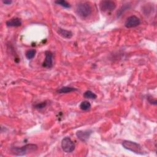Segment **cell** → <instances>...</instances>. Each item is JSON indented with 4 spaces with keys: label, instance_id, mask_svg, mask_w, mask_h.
Segmentation results:
<instances>
[{
    "label": "cell",
    "instance_id": "cell-1",
    "mask_svg": "<svg viewBox=\"0 0 157 157\" xmlns=\"http://www.w3.org/2000/svg\"><path fill=\"white\" fill-rule=\"evenodd\" d=\"M37 149V146L34 144H28L21 147H14L11 148L12 153L16 156H23L26 154L34 151Z\"/></svg>",
    "mask_w": 157,
    "mask_h": 157
},
{
    "label": "cell",
    "instance_id": "cell-2",
    "mask_svg": "<svg viewBox=\"0 0 157 157\" xmlns=\"http://www.w3.org/2000/svg\"><path fill=\"white\" fill-rule=\"evenodd\" d=\"M76 12L80 17L86 18L91 14L92 8L88 2H81L76 6Z\"/></svg>",
    "mask_w": 157,
    "mask_h": 157
},
{
    "label": "cell",
    "instance_id": "cell-3",
    "mask_svg": "<svg viewBox=\"0 0 157 157\" xmlns=\"http://www.w3.org/2000/svg\"><path fill=\"white\" fill-rule=\"evenodd\" d=\"M122 145L125 149L131 151L135 153L143 154V152H142V148L137 143L130 140H124L122 142Z\"/></svg>",
    "mask_w": 157,
    "mask_h": 157
},
{
    "label": "cell",
    "instance_id": "cell-4",
    "mask_svg": "<svg viewBox=\"0 0 157 157\" xmlns=\"http://www.w3.org/2000/svg\"><path fill=\"white\" fill-rule=\"evenodd\" d=\"M75 145L74 142L69 137H65L61 141V148L66 153H71L75 149Z\"/></svg>",
    "mask_w": 157,
    "mask_h": 157
},
{
    "label": "cell",
    "instance_id": "cell-5",
    "mask_svg": "<svg viewBox=\"0 0 157 157\" xmlns=\"http://www.w3.org/2000/svg\"><path fill=\"white\" fill-rule=\"evenodd\" d=\"M100 9L104 12L113 11L116 7V4L112 1H102L99 4Z\"/></svg>",
    "mask_w": 157,
    "mask_h": 157
},
{
    "label": "cell",
    "instance_id": "cell-6",
    "mask_svg": "<svg viewBox=\"0 0 157 157\" xmlns=\"http://www.w3.org/2000/svg\"><path fill=\"white\" fill-rule=\"evenodd\" d=\"M140 24V20L136 15H131L128 17L124 22V26L127 28H135Z\"/></svg>",
    "mask_w": 157,
    "mask_h": 157
},
{
    "label": "cell",
    "instance_id": "cell-7",
    "mask_svg": "<svg viewBox=\"0 0 157 157\" xmlns=\"http://www.w3.org/2000/svg\"><path fill=\"white\" fill-rule=\"evenodd\" d=\"M45 58L42 63V67H46V68H51L53 67V53L49 51L46 50L45 52Z\"/></svg>",
    "mask_w": 157,
    "mask_h": 157
},
{
    "label": "cell",
    "instance_id": "cell-8",
    "mask_svg": "<svg viewBox=\"0 0 157 157\" xmlns=\"http://www.w3.org/2000/svg\"><path fill=\"white\" fill-rule=\"evenodd\" d=\"M92 131L90 129L85 131H78L76 132V136L77 138L82 142H86L90 137L92 133Z\"/></svg>",
    "mask_w": 157,
    "mask_h": 157
},
{
    "label": "cell",
    "instance_id": "cell-9",
    "mask_svg": "<svg viewBox=\"0 0 157 157\" xmlns=\"http://www.w3.org/2000/svg\"><path fill=\"white\" fill-rule=\"evenodd\" d=\"M21 24L22 22L21 19L18 17L12 18L6 21V25L8 27H19Z\"/></svg>",
    "mask_w": 157,
    "mask_h": 157
},
{
    "label": "cell",
    "instance_id": "cell-10",
    "mask_svg": "<svg viewBox=\"0 0 157 157\" xmlns=\"http://www.w3.org/2000/svg\"><path fill=\"white\" fill-rule=\"evenodd\" d=\"M57 32L59 34V35L66 39H70L73 36V33L71 31H68L61 28H58Z\"/></svg>",
    "mask_w": 157,
    "mask_h": 157
},
{
    "label": "cell",
    "instance_id": "cell-11",
    "mask_svg": "<svg viewBox=\"0 0 157 157\" xmlns=\"http://www.w3.org/2000/svg\"><path fill=\"white\" fill-rule=\"evenodd\" d=\"M76 90H77V89H76L75 88H73V87L63 86V87H61V88L58 89L57 90V93H60V94L67 93H70V92H72V91H76Z\"/></svg>",
    "mask_w": 157,
    "mask_h": 157
},
{
    "label": "cell",
    "instance_id": "cell-12",
    "mask_svg": "<svg viewBox=\"0 0 157 157\" xmlns=\"http://www.w3.org/2000/svg\"><path fill=\"white\" fill-rule=\"evenodd\" d=\"M83 97L86 99H95L97 98V95L90 90H87L83 93Z\"/></svg>",
    "mask_w": 157,
    "mask_h": 157
},
{
    "label": "cell",
    "instance_id": "cell-13",
    "mask_svg": "<svg viewBox=\"0 0 157 157\" xmlns=\"http://www.w3.org/2000/svg\"><path fill=\"white\" fill-rule=\"evenodd\" d=\"M80 108L81 110L84 111L88 110L91 108V104L87 101H83L80 103Z\"/></svg>",
    "mask_w": 157,
    "mask_h": 157
},
{
    "label": "cell",
    "instance_id": "cell-14",
    "mask_svg": "<svg viewBox=\"0 0 157 157\" xmlns=\"http://www.w3.org/2000/svg\"><path fill=\"white\" fill-rule=\"evenodd\" d=\"M36 53V50L35 49H33V48L29 49L26 52L25 56L28 59H31L35 56Z\"/></svg>",
    "mask_w": 157,
    "mask_h": 157
},
{
    "label": "cell",
    "instance_id": "cell-15",
    "mask_svg": "<svg viewBox=\"0 0 157 157\" xmlns=\"http://www.w3.org/2000/svg\"><path fill=\"white\" fill-rule=\"evenodd\" d=\"M55 3L58 4V5H59L64 8H69L71 7V5L69 4V3H68L67 1H64V0H58V1H55Z\"/></svg>",
    "mask_w": 157,
    "mask_h": 157
},
{
    "label": "cell",
    "instance_id": "cell-16",
    "mask_svg": "<svg viewBox=\"0 0 157 157\" xmlns=\"http://www.w3.org/2000/svg\"><path fill=\"white\" fill-rule=\"evenodd\" d=\"M46 105H47V102L44 101V102H40V103H38V104H36L34 105V107L36 109H44Z\"/></svg>",
    "mask_w": 157,
    "mask_h": 157
},
{
    "label": "cell",
    "instance_id": "cell-17",
    "mask_svg": "<svg viewBox=\"0 0 157 157\" xmlns=\"http://www.w3.org/2000/svg\"><path fill=\"white\" fill-rule=\"evenodd\" d=\"M2 2L5 4H10L12 2V1H3Z\"/></svg>",
    "mask_w": 157,
    "mask_h": 157
}]
</instances>
